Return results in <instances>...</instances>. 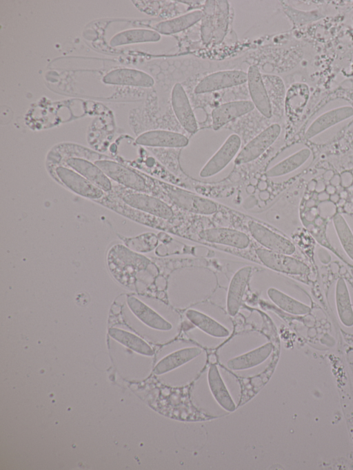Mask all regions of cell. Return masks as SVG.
<instances>
[{
  "label": "cell",
  "instance_id": "1",
  "mask_svg": "<svg viewBox=\"0 0 353 470\" xmlns=\"http://www.w3.org/2000/svg\"><path fill=\"white\" fill-rule=\"evenodd\" d=\"M108 265L115 278L122 284H130V277L136 272L146 269L150 260L145 256L117 244L113 245L108 253Z\"/></svg>",
  "mask_w": 353,
  "mask_h": 470
},
{
  "label": "cell",
  "instance_id": "2",
  "mask_svg": "<svg viewBox=\"0 0 353 470\" xmlns=\"http://www.w3.org/2000/svg\"><path fill=\"white\" fill-rule=\"evenodd\" d=\"M111 192L130 207L159 218L170 220L174 216L172 209L166 203L147 193L132 190L114 183Z\"/></svg>",
  "mask_w": 353,
  "mask_h": 470
},
{
  "label": "cell",
  "instance_id": "3",
  "mask_svg": "<svg viewBox=\"0 0 353 470\" xmlns=\"http://www.w3.org/2000/svg\"><path fill=\"white\" fill-rule=\"evenodd\" d=\"M94 163L114 183L144 193H148L151 190L149 179L132 167H128L112 159L96 161Z\"/></svg>",
  "mask_w": 353,
  "mask_h": 470
},
{
  "label": "cell",
  "instance_id": "4",
  "mask_svg": "<svg viewBox=\"0 0 353 470\" xmlns=\"http://www.w3.org/2000/svg\"><path fill=\"white\" fill-rule=\"evenodd\" d=\"M50 172L66 189L83 198L97 201L106 194L70 167L58 165L50 166Z\"/></svg>",
  "mask_w": 353,
  "mask_h": 470
},
{
  "label": "cell",
  "instance_id": "5",
  "mask_svg": "<svg viewBox=\"0 0 353 470\" xmlns=\"http://www.w3.org/2000/svg\"><path fill=\"white\" fill-rule=\"evenodd\" d=\"M159 185L169 199L183 210L202 215H211L218 210L217 205L208 198L166 183Z\"/></svg>",
  "mask_w": 353,
  "mask_h": 470
},
{
  "label": "cell",
  "instance_id": "6",
  "mask_svg": "<svg viewBox=\"0 0 353 470\" xmlns=\"http://www.w3.org/2000/svg\"><path fill=\"white\" fill-rule=\"evenodd\" d=\"M281 132L279 123H272L250 141L234 159L236 165L252 162L262 155L278 139Z\"/></svg>",
  "mask_w": 353,
  "mask_h": 470
},
{
  "label": "cell",
  "instance_id": "7",
  "mask_svg": "<svg viewBox=\"0 0 353 470\" xmlns=\"http://www.w3.org/2000/svg\"><path fill=\"white\" fill-rule=\"evenodd\" d=\"M241 139L236 134L230 135L218 150L203 165L199 172V176L208 178L221 172L239 152Z\"/></svg>",
  "mask_w": 353,
  "mask_h": 470
},
{
  "label": "cell",
  "instance_id": "8",
  "mask_svg": "<svg viewBox=\"0 0 353 470\" xmlns=\"http://www.w3.org/2000/svg\"><path fill=\"white\" fill-rule=\"evenodd\" d=\"M255 252L260 261L274 271L300 276L309 273V267L305 263L290 255L272 252L263 247L258 248Z\"/></svg>",
  "mask_w": 353,
  "mask_h": 470
},
{
  "label": "cell",
  "instance_id": "9",
  "mask_svg": "<svg viewBox=\"0 0 353 470\" xmlns=\"http://www.w3.org/2000/svg\"><path fill=\"white\" fill-rule=\"evenodd\" d=\"M248 227L252 237L263 248L288 255L294 253L295 246L290 240L262 224L250 221L248 222Z\"/></svg>",
  "mask_w": 353,
  "mask_h": 470
},
{
  "label": "cell",
  "instance_id": "10",
  "mask_svg": "<svg viewBox=\"0 0 353 470\" xmlns=\"http://www.w3.org/2000/svg\"><path fill=\"white\" fill-rule=\"evenodd\" d=\"M247 82V72L230 70L215 72L202 79L194 88L196 94L209 93Z\"/></svg>",
  "mask_w": 353,
  "mask_h": 470
},
{
  "label": "cell",
  "instance_id": "11",
  "mask_svg": "<svg viewBox=\"0 0 353 470\" xmlns=\"http://www.w3.org/2000/svg\"><path fill=\"white\" fill-rule=\"evenodd\" d=\"M171 105L174 115L183 128L188 133H195L198 130L196 116L187 93L179 83L174 84L172 89Z\"/></svg>",
  "mask_w": 353,
  "mask_h": 470
},
{
  "label": "cell",
  "instance_id": "12",
  "mask_svg": "<svg viewBox=\"0 0 353 470\" xmlns=\"http://www.w3.org/2000/svg\"><path fill=\"white\" fill-rule=\"evenodd\" d=\"M247 83L250 96L255 108L265 118L272 116V107L259 69L256 65L249 67Z\"/></svg>",
  "mask_w": 353,
  "mask_h": 470
},
{
  "label": "cell",
  "instance_id": "13",
  "mask_svg": "<svg viewBox=\"0 0 353 470\" xmlns=\"http://www.w3.org/2000/svg\"><path fill=\"white\" fill-rule=\"evenodd\" d=\"M62 165L76 171L105 193L112 190L114 183L94 162L83 158H70Z\"/></svg>",
  "mask_w": 353,
  "mask_h": 470
},
{
  "label": "cell",
  "instance_id": "14",
  "mask_svg": "<svg viewBox=\"0 0 353 470\" xmlns=\"http://www.w3.org/2000/svg\"><path fill=\"white\" fill-rule=\"evenodd\" d=\"M199 236L200 238L209 243L227 245L241 249L247 248L250 243V238L246 234L227 227L205 229L201 231Z\"/></svg>",
  "mask_w": 353,
  "mask_h": 470
},
{
  "label": "cell",
  "instance_id": "15",
  "mask_svg": "<svg viewBox=\"0 0 353 470\" xmlns=\"http://www.w3.org/2000/svg\"><path fill=\"white\" fill-rule=\"evenodd\" d=\"M189 140L183 134L165 130H154L141 134L136 139L140 145L154 147L179 148L188 145Z\"/></svg>",
  "mask_w": 353,
  "mask_h": 470
},
{
  "label": "cell",
  "instance_id": "16",
  "mask_svg": "<svg viewBox=\"0 0 353 470\" xmlns=\"http://www.w3.org/2000/svg\"><path fill=\"white\" fill-rule=\"evenodd\" d=\"M255 108L251 101L240 100L227 102L215 108L211 114L212 126L218 130L230 121L241 117Z\"/></svg>",
  "mask_w": 353,
  "mask_h": 470
},
{
  "label": "cell",
  "instance_id": "17",
  "mask_svg": "<svg viewBox=\"0 0 353 470\" xmlns=\"http://www.w3.org/2000/svg\"><path fill=\"white\" fill-rule=\"evenodd\" d=\"M352 116L353 108L349 105L341 106L328 110L318 116L310 124L305 133V138L307 140L311 139Z\"/></svg>",
  "mask_w": 353,
  "mask_h": 470
},
{
  "label": "cell",
  "instance_id": "18",
  "mask_svg": "<svg viewBox=\"0 0 353 470\" xmlns=\"http://www.w3.org/2000/svg\"><path fill=\"white\" fill-rule=\"evenodd\" d=\"M252 271L250 266H245L239 269L231 279L226 300L228 312L231 316H235L240 309Z\"/></svg>",
  "mask_w": 353,
  "mask_h": 470
},
{
  "label": "cell",
  "instance_id": "19",
  "mask_svg": "<svg viewBox=\"0 0 353 470\" xmlns=\"http://www.w3.org/2000/svg\"><path fill=\"white\" fill-rule=\"evenodd\" d=\"M128 305L134 314L148 327L164 331L172 329L169 322L137 298L128 297Z\"/></svg>",
  "mask_w": 353,
  "mask_h": 470
},
{
  "label": "cell",
  "instance_id": "20",
  "mask_svg": "<svg viewBox=\"0 0 353 470\" xmlns=\"http://www.w3.org/2000/svg\"><path fill=\"white\" fill-rule=\"evenodd\" d=\"M203 15L201 10H193L177 17L161 21L154 25V29L156 32L163 34L177 33L199 21Z\"/></svg>",
  "mask_w": 353,
  "mask_h": 470
},
{
  "label": "cell",
  "instance_id": "21",
  "mask_svg": "<svg viewBox=\"0 0 353 470\" xmlns=\"http://www.w3.org/2000/svg\"><path fill=\"white\" fill-rule=\"evenodd\" d=\"M202 352L196 347L183 348L171 353L162 358L155 366L154 372L161 374L171 371L194 359Z\"/></svg>",
  "mask_w": 353,
  "mask_h": 470
},
{
  "label": "cell",
  "instance_id": "22",
  "mask_svg": "<svg viewBox=\"0 0 353 470\" xmlns=\"http://www.w3.org/2000/svg\"><path fill=\"white\" fill-rule=\"evenodd\" d=\"M273 346L268 343L248 353L230 359L228 367L234 370L245 369L258 365L270 355Z\"/></svg>",
  "mask_w": 353,
  "mask_h": 470
},
{
  "label": "cell",
  "instance_id": "23",
  "mask_svg": "<svg viewBox=\"0 0 353 470\" xmlns=\"http://www.w3.org/2000/svg\"><path fill=\"white\" fill-rule=\"evenodd\" d=\"M310 154L311 151L309 148H303L268 169L265 175L268 177L273 178L288 174L303 165Z\"/></svg>",
  "mask_w": 353,
  "mask_h": 470
},
{
  "label": "cell",
  "instance_id": "24",
  "mask_svg": "<svg viewBox=\"0 0 353 470\" xmlns=\"http://www.w3.org/2000/svg\"><path fill=\"white\" fill-rule=\"evenodd\" d=\"M335 301L338 316L346 327L353 325V308L349 290L343 278L338 279L335 289Z\"/></svg>",
  "mask_w": 353,
  "mask_h": 470
},
{
  "label": "cell",
  "instance_id": "25",
  "mask_svg": "<svg viewBox=\"0 0 353 470\" xmlns=\"http://www.w3.org/2000/svg\"><path fill=\"white\" fill-rule=\"evenodd\" d=\"M208 382L210 390L218 403L225 410L233 411L235 404L233 402L216 366L211 365L208 371Z\"/></svg>",
  "mask_w": 353,
  "mask_h": 470
},
{
  "label": "cell",
  "instance_id": "26",
  "mask_svg": "<svg viewBox=\"0 0 353 470\" xmlns=\"http://www.w3.org/2000/svg\"><path fill=\"white\" fill-rule=\"evenodd\" d=\"M185 316L193 325L210 336L221 338L229 335V331L225 327L203 313L189 309L186 311Z\"/></svg>",
  "mask_w": 353,
  "mask_h": 470
},
{
  "label": "cell",
  "instance_id": "27",
  "mask_svg": "<svg viewBox=\"0 0 353 470\" xmlns=\"http://www.w3.org/2000/svg\"><path fill=\"white\" fill-rule=\"evenodd\" d=\"M269 298L279 308L294 315H304L310 311V307L287 295L280 290L270 287L267 291Z\"/></svg>",
  "mask_w": 353,
  "mask_h": 470
},
{
  "label": "cell",
  "instance_id": "28",
  "mask_svg": "<svg viewBox=\"0 0 353 470\" xmlns=\"http://www.w3.org/2000/svg\"><path fill=\"white\" fill-rule=\"evenodd\" d=\"M111 337L133 351L145 356H152L153 349L143 340L128 331L112 328L109 330Z\"/></svg>",
  "mask_w": 353,
  "mask_h": 470
},
{
  "label": "cell",
  "instance_id": "29",
  "mask_svg": "<svg viewBox=\"0 0 353 470\" xmlns=\"http://www.w3.org/2000/svg\"><path fill=\"white\" fill-rule=\"evenodd\" d=\"M333 224L339 240L347 256L353 260V233L344 217L336 214Z\"/></svg>",
  "mask_w": 353,
  "mask_h": 470
},
{
  "label": "cell",
  "instance_id": "30",
  "mask_svg": "<svg viewBox=\"0 0 353 470\" xmlns=\"http://www.w3.org/2000/svg\"><path fill=\"white\" fill-rule=\"evenodd\" d=\"M310 95V88L306 83H294L286 92V104L291 108L302 109L307 105Z\"/></svg>",
  "mask_w": 353,
  "mask_h": 470
},
{
  "label": "cell",
  "instance_id": "31",
  "mask_svg": "<svg viewBox=\"0 0 353 470\" xmlns=\"http://www.w3.org/2000/svg\"><path fill=\"white\" fill-rule=\"evenodd\" d=\"M125 246L136 252L152 251L158 244V239L152 233H145L132 238L123 239Z\"/></svg>",
  "mask_w": 353,
  "mask_h": 470
},
{
  "label": "cell",
  "instance_id": "32",
  "mask_svg": "<svg viewBox=\"0 0 353 470\" xmlns=\"http://www.w3.org/2000/svg\"><path fill=\"white\" fill-rule=\"evenodd\" d=\"M341 177V183L344 187L350 186L353 182V174L351 172H343Z\"/></svg>",
  "mask_w": 353,
  "mask_h": 470
},
{
  "label": "cell",
  "instance_id": "33",
  "mask_svg": "<svg viewBox=\"0 0 353 470\" xmlns=\"http://www.w3.org/2000/svg\"><path fill=\"white\" fill-rule=\"evenodd\" d=\"M325 192L328 194L330 196L336 193V187L335 186L330 184L325 187Z\"/></svg>",
  "mask_w": 353,
  "mask_h": 470
},
{
  "label": "cell",
  "instance_id": "34",
  "mask_svg": "<svg viewBox=\"0 0 353 470\" xmlns=\"http://www.w3.org/2000/svg\"><path fill=\"white\" fill-rule=\"evenodd\" d=\"M331 185L335 186L341 183V177L339 175L333 176L330 179Z\"/></svg>",
  "mask_w": 353,
  "mask_h": 470
},
{
  "label": "cell",
  "instance_id": "35",
  "mask_svg": "<svg viewBox=\"0 0 353 470\" xmlns=\"http://www.w3.org/2000/svg\"><path fill=\"white\" fill-rule=\"evenodd\" d=\"M319 198L320 200L323 201V200H325V199L330 198V195L328 194H327L325 192H321L319 194Z\"/></svg>",
  "mask_w": 353,
  "mask_h": 470
},
{
  "label": "cell",
  "instance_id": "36",
  "mask_svg": "<svg viewBox=\"0 0 353 470\" xmlns=\"http://www.w3.org/2000/svg\"><path fill=\"white\" fill-rule=\"evenodd\" d=\"M330 198L331 199V201H332L334 202H337L339 201L340 196L335 193L332 195H330Z\"/></svg>",
  "mask_w": 353,
  "mask_h": 470
},
{
  "label": "cell",
  "instance_id": "37",
  "mask_svg": "<svg viewBox=\"0 0 353 470\" xmlns=\"http://www.w3.org/2000/svg\"><path fill=\"white\" fill-rule=\"evenodd\" d=\"M349 98L353 101V92L350 93Z\"/></svg>",
  "mask_w": 353,
  "mask_h": 470
},
{
  "label": "cell",
  "instance_id": "38",
  "mask_svg": "<svg viewBox=\"0 0 353 470\" xmlns=\"http://www.w3.org/2000/svg\"><path fill=\"white\" fill-rule=\"evenodd\" d=\"M351 144L353 145V138L352 139Z\"/></svg>",
  "mask_w": 353,
  "mask_h": 470
}]
</instances>
